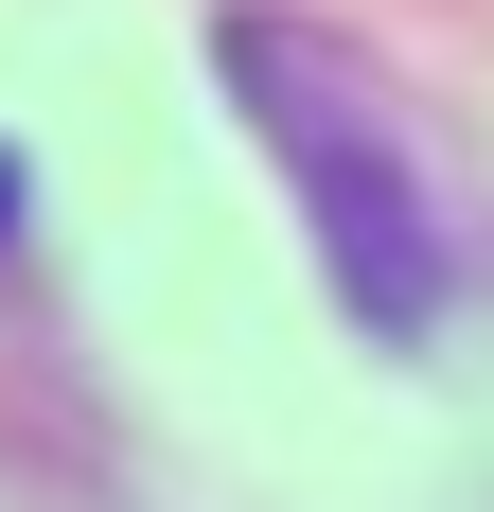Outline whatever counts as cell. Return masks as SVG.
Returning a JSON list of instances; mask_svg holds the SVG:
<instances>
[{"mask_svg":"<svg viewBox=\"0 0 494 512\" xmlns=\"http://www.w3.org/2000/svg\"><path fill=\"white\" fill-rule=\"evenodd\" d=\"M212 71H230V106L265 124V159L300 177L318 265L353 283V318H371V336H424V318H442V212H424V159H406L389 89H371L336 36H300V18H230Z\"/></svg>","mask_w":494,"mask_h":512,"instance_id":"1","label":"cell"},{"mask_svg":"<svg viewBox=\"0 0 494 512\" xmlns=\"http://www.w3.org/2000/svg\"><path fill=\"white\" fill-rule=\"evenodd\" d=\"M0 212H18V177H0Z\"/></svg>","mask_w":494,"mask_h":512,"instance_id":"2","label":"cell"}]
</instances>
